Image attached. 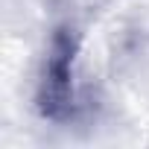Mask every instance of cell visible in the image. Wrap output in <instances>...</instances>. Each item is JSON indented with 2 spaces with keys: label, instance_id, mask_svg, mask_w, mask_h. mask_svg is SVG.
Returning <instances> with one entry per match:
<instances>
[{
  "label": "cell",
  "instance_id": "cell-1",
  "mask_svg": "<svg viewBox=\"0 0 149 149\" xmlns=\"http://www.w3.org/2000/svg\"><path fill=\"white\" fill-rule=\"evenodd\" d=\"M76 53L79 38L70 26H58L50 38L41 85H38V111L50 120H73L79 114V82H76Z\"/></svg>",
  "mask_w": 149,
  "mask_h": 149
}]
</instances>
